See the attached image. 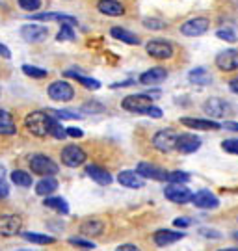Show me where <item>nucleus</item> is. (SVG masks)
Returning a JSON list of instances; mask_svg holds the SVG:
<instances>
[{
  "label": "nucleus",
  "mask_w": 238,
  "mask_h": 251,
  "mask_svg": "<svg viewBox=\"0 0 238 251\" xmlns=\"http://www.w3.org/2000/svg\"><path fill=\"white\" fill-rule=\"evenodd\" d=\"M21 236L28 240V242L34 244H41V246H47V244H54L56 238L54 236H49V234H39V233H21Z\"/></svg>",
  "instance_id": "30"
},
{
  "label": "nucleus",
  "mask_w": 238,
  "mask_h": 251,
  "mask_svg": "<svg viewBox=\"0 0 238 251\" xmlns=\"http://www.w3.org/2000/svg\"><path fill=\"white\" fill-rule=\"evenodd\" d=\"M220 251H238V250H220Z\"/></svg>",
  "instance_id": "53"
},
{
  "label": "nucleus",
  "mask_w": 238,
  "mask_h": 251,
  "mask_svg": "<svg viewBox=\"0 0 238 251\" xmlns=\"http://www.w3.org/2000/svg\"><path fill=\"white\" fill-rule=\"evenodd\" d=\"M136 171L140 173L143 179H153V180H168V171H164L162 168L149 164V162H140L136 166Z\"/></svg>",
  "instance_id": "16"
},
{
  "label": "nucleus",
  "mask_w": 238,
  "mask_h": 251,
  "mask_svg": "<svg viewBox=\"0 0 238 251\" xmlns=\"http://www.w3.org/2000/svg\"><path fill=\"white\" fill-rule=\"evenodd\" d=\"M67 136H71V138H82V136H84V132H82L80 128L69 126V128H67Z\"/></svg>",
  "instance_id": "46"
},
{
  "label": "nucleus",
  "mask_w": 238,
  "mask_h": 251,
  "mask_svg": "<svg viewBox=\"0 0 238 251\" xmlns=\"http://www.w3.org/2000/svg\"><path fill=\"white\" fill-rule=\"evenodd\" d=\"M105 231V224L101 220H88L80 225V233L84 236H99Z\"/></svg>",
  "instance_id": "27"
},
{
  "label": "nucleus",
  "mask_w": 238,
  "mask_h": 251,
  "mask_svg": "<svg viewBox=\"0 0 238 251\" xmlns=\"http://www.w3.org/2000/svg\"><path fill=\"white\" fill-rule=\"evenodd\" d=\"M97 9L103 15H108V17H121V15H125V6L119 0H99Z\"/></svg>",
  "instance_id": "20"
},
{
  "label": "nucleus",
  "mask_w": 238,
  "mask_h": 251,
  "mask_svg": "<svg viewBox=\"0 0 238 251\" xmlns=\"http://www.w3.org/2000/svg\"><path fill=\"white\" fill-rule=\"evenodd\" d=\"M19 251H30V250H19Z\"/></svg>",
  "instance_id": "54"
},
{
  "label": "nucleus",
  "mask_w": 238,
  "mask_h": 251,
  "mask_svg": "<svg viewBox=\"0 0 238 251\" xmlns=\"http://www.w3.org/2000/svg\"><path fill=\"white\" fill-rule=\"evenodd\" d=\"M110 34H112V37L119 39L121 43H127V45H140V37L136 36L134 32H131V30H127V28L112 26Z\"/></svg>",
  "instance_id": "24"
},
{
  "label": "nucleus",
  "mask_w": 238,
  "mask_h": 251,
  "mask_svg": "<svg viewBox=\"0 0 238 251\" xmlns=\"http://www.w3.org/2000/svg\"><path fill=\"white\" fill-rule=\"evenodd\" d=\"M233 236H235V240H238V233H235Z\"/></svg>",
  "instance_id": "52"
},
{
  "label": "nucleus",
  "mask_w": 238,
  "mask_h": 251,
  "mask_svg": "<svg viewBox=\"0 0 238 251\" xmlns=\"http://www.w3.org/2000/svg\"><path fill=\"white\" fill-rule=\"evenodd\" d=\"M214 63H216V67L223 73L237 71L238 69V50L237 49H225V50H221V52L216 54Z\"/></svg>",
  "instance_id": "7"
},
{
  "label": "nucleus",
  "mask_w": 238,
  "mask_h": 251,
  "mask_svg": "<svg viewBox=\"0 0 238 251\" xmlns=\"http://www.w3.org/2000/svg\"><path fill=\"white\" fill-rule=\"evenodd\" d=\"M183 238H185V233H179V231H169V229H160V231H157V233H155V236H153L155 244H157V246H160V248H168V246L179 242V240H183Z\"/></svg>",
  "instance_id": "19"
},
{
  "label": "nucleus",
  "mask_w": 238,
  "mask_h": 251,
  "mask_svg": "<svg viewBox=\"0 0 238 251\" xmlns=\"http://www.w3.org/2000/svg\"><path fill=\"white\" fill-rule=\"evenodd\" d=\"M86 151L79 145H67L62 149V162L67 168H79L86 162Z\"/></svg>",
  "instance_id": "9"
},
{
  "label": "nucleus",
  "mask_w": 238,
  "mask_h": 251,
  "mask_svg": "<svg viewBox=\"0 0 238 251\" xmlns=\"http://www.w3.org/2000/svg\"><path fill=\"white\" fill-rule=\"evenodd\" d=\"M223 128L233 130V132H238V123H235V121H225V123H223Z\"/></svg>",
  "instance_id": "49"
},
{
  "label": "nucleus",
  "mask_w": 238,
  "mask_h": 251,
  "mask_svg": "<svg viewBox=\"0 0 238 251\" xmlns=\"http://www.w3.org/2000/svg\"><path fill=\"white\" fill-rule=\"evenodd\" d=\"M145 52L157 60H169L173 56V45L166 39H151L145 45Z\"/></svg>",
  "instance_id": "6"
},
{
  "label": "nucleus",
  "mask_w": 238,
  "mask_h": 251,
  "mask_svg": "<svg viewBox=\"0 0 238 251\" xmlns=\"http://www.w3.org/2000/svg\"><path fill=\"white\" fill-rule=\"evenodd\" d=\"M51 136H54L56 140H63L65 136H67V130L60 125V121L58 119H54L53 117V125H51Z\"/></svg>",
  "instance_id": "37"
},
{
  "label": "nucleus",
  "mask_w": 238,
  "mask_h": 251,
  "mask_svg": "<svg viewBox=\"0 0 238 251\" xmlns=\"http://www.w3.org/2000/svg\"><path fill=\"white\" fill-rule=\"evenodd\" d=\"M188 78H190L192 84H197V86H207V84L212 82V76L209 75V71L205 67H195V69H192L190 75H188Z\"/></svg>",
  "instance_id": "28"
},
{
  "label": "nucleus",
  "mask_w": 238,
  "mask_h": 251,
  "mask_svg": "<svg viewBox=\"0 0 238 251\" xmlns=\"http://www.w3.org/2000/svg\"><path fill=\"white\" fill-rule=\"evenodd\" d=\"M8 194H9V186L8 182H6V170H4V166H0V199L8 198Z\"/></svg>",
  "instance_id": "39"
},
{
  "label": "nucleus",
  "mask_w": 238,
  "mask_h": 251,
  "mask_svg": "<svg viewBox=\"0 0 238 251\" xmlns=\"http://www.w3.org/2000/svg\"><path fill=\"white\" fill-rule=\"evenodd\" d=\"M203 110H205V114H207L209 117H212V119H220V117H225L227 114H229L231 108L223 99L212 97V99H209L203 104Z\"/></svg>",
  "instance_id": "14"
},
{
  "label": "nucleus",
  "mask_w": 238,
  "mask_h": 251,
  "mask_svg": "<svg viewBox=\"0 0 238 251\" xmlns=\"http://www.w3.org/2000/svg\"><path fill=\"white\" fill-rule=\"evenodd\" d=\"M216 36L223 39L225 43H237V34H235V30L233 28H220L218 32H216Z\"/></svg>",
  "instance_id": "36"
},
{
  "label": "nucleus",
  "mask_w": 238,
  "mask_h": 251,
  "mask_svg": "<svg viewBox=\"0 0 238 251\" xmlns=\"http://www.w3.org/2000/svg\"><path fill=\"white\" fill-rule=\"evenodd\" d=\"M51 114H54V116L62 117V119H80V114H77V112H71V110H53Z\"/></svg>",
  "instance_id": "42"
},
{
  "label": "nucleus",
  "mask_w": 238,
  "mask_h": 251,
  "mask_svg": "<svg viewBox=\"0 0 238 251\" xmlns=\"http://www.w3.org/2000/svg\"><path fill=\"white\" fill-rule=\"evenodd\" d=\"M190 224H192V220H190V218H185V216H183V218H177L175 222H173L175 227H188Z\"/></svg>",
  "instance_id": "45"
},
{
  "label": "nucleus",
  "mask_w": 238,
  "mask_h": 251,
  "mask_svg": "<svg viewBox=\"0 0 238 251\" xmlns=\"http://www.w3.org/2000/svg\"><path fill=\"white\" fill-rule=\"evenodd\" d=\"M177 140H179V134L171 128H162L157 134L153 136V145L155 149L160 152H169L177 149Z\"/></svg>",
  "instance_id": "3"
},
{
  "label": "nucleus",
  "mask_w": 238,
  "mask_h": 251,
  "mask_svg": "<svg viewBox=\"0 0 238 251\" xmlns=\"http://www.w3.org/2000/svg\"><path fill=\"white\" fill-rule=\"evenodd\" d=\"M192 203H194L197 208H201V210H214V208L220 206V199L216 198L211 190H199V192L194 194Z\"/></svg>",
  "instance_id": "13"
},
{
  "label": "nucleus",
  "mask_w": 238,
  "mask_h": 251,
  "mask_svg": "<svg viewBox=\"0 0 238 251\" xmlns=\"http://www.w3.org/2000/svg\"><path fill=\"white\" fill-rule=\"evenodd\" d=\"M164 196H166V199H169L171 203H177V205H185L194 198V194L186 188L185 184H175V182H169L166 186Z\"/></svg>",
  "instance_id": "8"
},
{
  "label": "nucleus",
  "mask_w": 238,
  "mask_h": 251,
  "mask_svg": "<svg viewBox=\"0 0 238 251\" xmlns=\"http://www.w3.org/2000/svg\"><path fill=\"white\" fill-rule=\"evenodd\" d=\"M221 149L231 154H238V140L237 138H231V140H223L221 142Z\"/></svg>",
  "instance_id": "38"
},
{
  "label": "nucleus",
  "mask_w": 238,
  "mask_h": 251,
  "mask_svg": "<svg viewBox=\"0 0 238 251\" xmlns=\"http://www.w3.org/2000/svg\"><path fill=\"white\" fill-rule=\"evenodd\" d=\"M86 175L91 180H95L97 184H101V186H108L112 182V175L105 168H101V166H88L86 168Z\"/></svg>",
  "instance_id": "23"
},
{
  "label": "nucleus",
  "mask_w": 238,
  "mask_h": 251,
  "mask_svg": "<svg viewBox=\"0 0 238 251\" xmlns=\"http://www.w3.org/2000/svg\"><path fill=\"white\" fill-rule=\"evenodd\" d=\"M168 78V71L164 67H153L149 71L141 73L140 76V84L143 86H155V84H160Z\"/></svg>",
  "instance_id": "21"
},
{
  "label": "nucleus",
  "mask_w": 238,
  "mask_h": 251,
  "mask_svg": "<svg viewBox=\"0 0 238 251\" xmlns=\"http://www.w3.org/2000/svg\"><path fill=\"white\" fill-rule=\"evenodd\" d=\"M19 6L26 11H35L41 8V0H19Z\"/></svg>",
  "instance_id": "40"
},
{
  "label": "nucleus",
  "mask_w": 238,
  "mask_h": 251,
  "mask_svg": "<svg viewBox=\"0 0 238 251\" xmlns=\"http://www.w3.org/2000/svg\"><path fill=\"white\" fill-rule=\"evenodd\" d=\"M45 206H49V208H53L56 212H60V214H67L69 212V205H67V201L63 198H45Z\"/></svg>",
  "instance_id": "29"
},
{
  "label": "nucleus",
  "mask_w": 238,
  "mask_h": 251,
  "mask_svg": "<svg viewBox=\"0 0 238 251\" xmlns=\"http://www.w3.org/2000/svg\"><path fill=\"white\" fill-rule=\"evenodd\" d=\"M0 56H2V58H6V60H8V58H11V52H9V49L6 45H2V43H0Z\"/></svg>",
  "instance_id": "50"
},
{
  "label": "nucleus",
  "mask_w": 238,
  "mask_h": 251,
  "mask_svg": "<svg viewBox=\"0 0 238 251\" xmlns=\"http://www.w3.org/2000/svg\"><path fill=\"white\" fill-rule=\"evenodd\" d=\"M56 188H58V180L51 175V177H43V179L35 184V194L47 198V196H51L53 192H56Z\"/></svg>",
  "instance_id": "26"
},
{
  "label": "nucleus",
  "mask_w": 238,
  "mask_h": 251,
  "mask_svg": "<svg viewBox=\"0 0 238 251\" xmlns=\"http://www.w3.org/2000/svg\"><path fill=\"white\" fill-rule=\"evenodd\" d=\"M21 229H23V220L19 216H0V236H15V234H21Z\"/></svg>",
  "instance_id": "11"
},
{
  "label": "nucleus",
  "mask_w": 238,
  "mask_h": 251,
  "mask_svg": "<svg viewBox=\"0 0 238 251\" xmlns=\"http://www.w3.org/2000/svg\"><path fill=\"white\" fill-rule=\"evenodd\" d=\"M199 233L203 234V236H209V238H221V234L218 231H211V229H201Z\"/></svg>",
  "instance_id": "47"
},
{
  "label": "nucleus",
  "mask_w": 238,
  "mask_h": 251,
  "mask_svg": "<svg viewBox=\"0 0 238 251\" xmlns=\"http://www.w3.org/2000/svg\"><path fill=\"white\" fill-rule=\"evenodd\" d=\"M211 28V21L207 17H194L181 25V34L186 37H199L207 34Z\"/></svg>",
  "instance_id": "4"
},
{
  "label": "nucleus",
  "mask_w": 238,
  "mask_h": 251,
  "mask_svg": "<svg viewBox=\"0 0 238 251\" xmlns=\"http://www.w3.org/2000/svg\"><path fill=\"white\" fill-rule=\"evenodd\" d=\"M143 26L149 30H162V28H166V25H164V21H159V19H143Z\"/></svg>",
  "instance_id": "41"
},
{
  "label": "nucleus",
  "mask_w": 238,
  "mask_h": 251,
  "mask_svg": "<svg viewBox=\"0 0 238 251\" xmlns=\"http://www.w3.org/2000/svg\"><path fill=\"white\" fill-rule=\"evenodd\" d=\"M115 251H140V248L134 246V244H123V246H119Z\"/></svg>",
  "instance_id": "48"
},
{
  "label": "nucleus",
  "mask_w": 238,
  "mask_h": 251,
  "mask_svg": "<svg viewBox=\"0 0 238 251\" xmlns=\"http://www.w3.org/2000/svg\"><path fill=\"white\" fill-rule=\"evenodd\" d=\"M11 180H13V184L23 186V188L32 186V175H30V173H26V171H23V170L13 171V173H11Z\"/></svg>",
  "instance_id": "31"
},
{
  "label": "nucleus",
  "mask_w": 238,
  "mask_h": 251,
  "mask_svg": "<svg viewBox=\"0 0 238 251\" xmlns=\"http://www.w3.org/2000/svg\"><path fill=\"white\" fill-rule=\"evenodd\" d=\"M145 116L155 117V119H160V117H162V110H160V108H157L155 104H153V106H151L149 110L145 112Z\"/></svg>",
  "instance_id": "44"
},
{
  "label": "nucleus",
  "mask_w": 238,
  "mask_h": 251,
  "mask_svg": "<svg viewBox=\"0 0 238 251\" xmlns=\"http://www.w3.org/2000/svg\"><path fill=\"white\" fill-rule=\"evenodd\" d=\"M30 19L34 21H56L60 25H77V19L73 15H67V13H58V11H53V13H32Z\"/></svg>",
  "instance_id": "22"
},
{
  "label": "nucleus",
  "mask_w": 238,
  "mask_h": 251,
  "mask_svg": "<svg viewBox=\"0 0 238 251\" xmlns=\"http://www.w3.org/2000/svg\"><path fill=\"white\" fill-rule=\"evenodd\" d=\"M30 170L35 175H41V177H51L58 173V164L49 158L47 154H34L30 158Z\"/></svg>",
  "instance_id": "2"
},
{
  "label": "nucleus",
  "mask_w": 238,
  "mask_h": 251,
  "mask_svg": "<svg viewBox=\"0 0 238 251\" xmlns=\"http://www.w3.org/2000/svg\"><path fill=\"white\" fill-rule=\"evenodd\" d=\"M71 246H79V248H84V250H93L95 244L89 242V240H82V238H69Z\"/></svg>",
  "instance_id": "43"
},
{
  "label": "nucleus",
  "mask_w": 238,
  "mask_h": 251,
  "mask_svg": "<svg viewBox=\"0 0 238 251\" xmlns=\"http://www.w3.org/2000/svg\"><path fill=\"white\" fill-rule=\"evenodd\" d=\"M51 125H53V117L47 112H30L25 117V126L28 128V132L37 138L51 134Z\"/></svg>",
  "instance_id": "1"
},
{
  "label": "nucleus",
  "mask_w": 238,
  "mask_h": 251,
  "mask_svg": "<svg viewBox=\"0 0 238 251\" xmlns=\"http://www.w3.org/2000/svg\"><path fill=\"white\" fill-rule=\"evenodd\" d=\"M121 106L127 110V112H134V114H145L151 106H153V99L151 95H143V93H138V95H129L125 97Z\"/></svg>",
  "instance_id": "5"
},
{
  "label": "nucleus",
  "mask_w": 238,
  "mask_h": 251,
  "mask_svg": "<svg viewBox=\"0 0 238 251\" xmlns=\"http://www.w3.org/2000/svg\"><path fill=\"white\" fill-rule=\"evenodd\" d=\"M181 125L188 126V128H197V130H220L223 126L214 119H197V117H183Z\"/></svg>",
  "instance_id": "18"
},
{
  "label": "nucleus",
  "mask_w": 238,
  "mask_h": 251,
  "mask_svg": "<svg viewBox=\"0 0 238 251\" xmlns=\"http://www.w3.org/2000/svg\"><path fill=\"white\" fill-rule=\"evenodd\" d=\"M23 73L32 76V78H45L49 73L47 69H41V67H34V65H23Z\"/></svg>",
  "instance_id": "34"
},
{
  "label": "nucleus",
  "mask_w": 238,
  "mask_h": 251,
  "mask_svg": "<svg viewBox=\"0 0 238 251\" xmlns=\"http://www.w3.org/2000/svg\"><path fill=\"white\" fill-rule=\"evenodd\" d=\"M75 37H77V34H75V30H73V25H62V28H60V32L56 34V41H75Z\"/></svg>",
  "instance_id": "33"
},
{
  "label": "nucleus",
  "mask_w": 238,
  "mask_h": 251,
  "mask_svg": "<svg viewBox=\"0 0 238 251\" xmlns=\"http://www.w3.org/2000/svg\"><path fill=\"white\" fill-rule=\"evenodd\" d=\"M190 180V175L186 171H171L168 173V182H175V184H186Z\"/></svg>",
  "instance_id": "35"
},
{
  "label": "nucleus",
  "mask_w": 238,
  "mask_h": 251,
  "mask_svg": "<svg viewBox=\"0 0 238 251\" xmlns=\"http://www.w3.org/2000/svg\"><path fill=\"white\" fill-rule=\"evenodd\" d=\"M67 76H73V78H77V82H80L84 88H88V90H99L101 88V82L95 80V78H88V76H82V75H77L75 71H67L65 73Z\"/></svg>",
  "instance_id": "32"
},
{
  "label": "nucleus",
  "mask_w": 238,
  "mask_h": 251,
  "mask_svg": "<svg viewBox=\"0 0 238 251\" xmlns=\"http://www.w3.org/2000/svg\"><path fill=\"white\" fill-rule=\"evenodd\" d=\"M49 97L53 100H60V102H67L75 97V90L69 82L56 80L49 86Z\"/></svg>",
  "instance_id": "10"
},
{
  "label": "nucleus",
  "mask_w": 238,
  "mask_h": 251,
  "mask_svg": "<svg viewBox=\"0 0 238 251\" xmlns=\"http://www.w3.org/2000/svg\"><path fill=\"white\" fill-rule=\"evenodd\" d=\"M201 147V138L195 134H179V140H177V151L183 152V154H192L197 149Z\"/></svg>",
  "instance_id": "15"
},
{
  "label": "nucleus",
  "mask_w": 238,
  "mask_h": 251,
  "mask_svg": "<svg viewBox=\"0 0 238 251\" xmlns=\"http://www.w3.org/2000/svg\"><path fill=\"white\" fill-rule=\"evenodd\" d=\"M117 182H119L121 186H125V188L138 190V188H143V184H145V179L141 177L138 171L125 170V171H121V173L117 175Z\"/></svg>",
  "instance_id": "17"
},
{
  "label": "nucleus",
  "mask_w": 238,
  "mask_h": 251,
  "mask_svg": "<svg viewBox=\"0 0 238 251\" xmlns=\"http://www.w3.org/2000/svg\"><path fill=\"white\" fill-rule=\"evenodd\" d=\"M229 88H231V91H233V93H237V95H238V76L229 82Z\"/></svg>",
  "instance_id": "51"
},
{
  "label": "nucleus",
  "mask_w": 238,
  "mask_h": 251,
  "mask_svg": "<svg viewBox=\"0 0 238 251\" xmlns=\"http://www.w3.org/2000/svg\"><path fill=\"white\" fill-rule=\"evenodd\" d=\"M21 36L28 43H41L49 37V28L41 25H25L21 28Z\"/></svg>",
  "instance_id": "12"
},
{
  "label": "nucleus",
  "mask_w": 238,
  "mask_h": 251,
  "mask_svg": "<svg viewBox=\"0 0 238 251\" xmlns=\"http://www.w3.org/2000/svg\"><path fill=\"white\" fill-rule=\"evenodd\" d=\"M17 132V125L8 110H0V134L11 136Z\"/></svg>",
  "instance_id": "25"
}]
</instances>
